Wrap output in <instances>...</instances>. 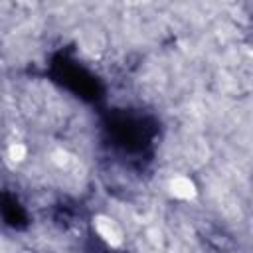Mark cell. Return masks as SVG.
Returning <instances> with one entry per match:
<instances>
[{
  "instance_id": "cell-1",
  "label": "cell",
  "mask_w": 253,
  "mask_h": 253,
  "mask_svg": "<svg viewBox=\"0 0 253 253\" xmlns=\"http://www.w3.org/2000/svg\"><path fill=\"white\" fill-rule=\"evenodd\" d=\"M93 227H95V231H97V235L107 243V245H111V247H119V245H123V229H121V225L113 219V217H109V215H105V213H99V215H95L93 217Z\"/></svg>"
},
{
  "instance_id": "cell-2",
  "label": "cell",
  "mask_w": 253,
  "mask_h": 253,
  "mask_svg": "<svg viewBox=\"0 0 253 253\" xmlns=\"http://www.w3.org/2000/svg\"><path fill=\"white\" fill-rule=\"evenodd\" d=\"M168 190L178 200H194L196 194H198V188H196L194 180L188 178V176H174L168 184Z\"/></svg>"
},
{
  "instance_id": "cell-3",
  "label": "cell",
  "mask_w": 253,
  "mask_h": 253,
  "mask_svg": "<svg viewBox=\"0 0 253 253\" xmlns=\"http://www.w3.org/2000/svg\"><path fill=\"white\" fill-rule=\"evenodd\" d=\"M26 154H28V148H26V144H22V142H12V144L8 146V158H10L12 162H22V160L26 158Z\"/></svg>"
},
{
  "instance_id": "cell-4",
  "label": "cell",
  "mask_w": 253,
  "mask_h": 253,
  "mask_svg": "<svg viewBox=\"0 0 253 253\" xmlns=\"http://www.w3.org/2000/svg\"><path fill=\"white\" fill-rule=\"evenodd\" d=\"M51 162H53L55 166H61V168H63V166L69 162V152L63 150V148L53 150V152H51Z\"/></svg>"
}]
</instances>
